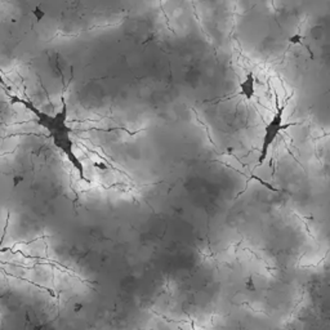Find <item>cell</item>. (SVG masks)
<instances>
[{"label":"cell","mask_w":330,"mask_h":330,"mask_svg":"<svg viewBox=\"0 0 330 330\" xmlns=\"http://www.w3.org/2000/svg\"><path fill=\"white\" fill-rule=\"evenodd\" d=\"M11 99L13 104L22 105L29 112H31L34 115L36 124L48 132L49 138L52 139L55 147L58 151H61L66 156V159L70 161L72 168H75V170L79 174L80 180L84 181V182H89L87 180V177H85L84 165H83L82 160L75 154L74 141L71 138L72 129L67 124L68 109L65 98L62 97V107H61L60 111L53 115L39 109L38 106H35V104L33 101H30L28 98H22V97L18 96H11Z\"/></svg>","instance_id":"obj_1"},{"label":"cell","mask_w":330,"mask_h":330,"mask_svg":"<svg viewBox=\"0 0 330 330\" xmlns=\"http://www.w3.org/2000/svg\"><path fill=\"white\" fill-rule=\"evenodd\" d=\"M284 111L285 106H277V111L273 115V117L270 120V123L266 125L265 128V134H263L262 139V147H261V154H259L258 163L263 164L265 160L268 156V151H270V147L272 146V143L275 142L277 136L280 134V132L285 128H289L290 125H294V124H284Z\"/></svg>","instance_id":"obj_2"},{"label":"cell","mask_w":330,"mask_h":330,"mask_svg":"<svg viewBox=\"0 0 330 330\" xmlns=\"http://www.w3.org/2000/svg\"><path fill=\"white\" fill-rule=\"evenodd\" d=\"M240 90L241 94H243L246 99L253 98L254 94H256V78H254L253 72H249V74L246 75L245 80L241 82Z\"/></svg>","instance_id":"obj_3"},{"label":"cell","mask_w":330,"mask_h":330,"mask_svg":"<svg viewBox=\"0 0 330 330\" xmlns=\"http://www.w3.org/2000/svg\"><path fill=\"white\" fill-rule=\"evenodd\" d=\"M34 14H35V17H36V19H38V21H40L41 18H43L44 16H45V12L44 11H41V8L40 7H36L35 9H34Z\"/></svg>","instance_id":"obj_4"},{"label":"cell","mask_w":330,"mask_h":330,"mask_svg":"<svg viewBox=\"0 0 330 330\" xmlns=\"http://www.w3.org/2000/svg\"><path fill=\"white\" fill-rule=\"evenodd\" d=\"M300 40H302V36L298 35V34H297V35L292 36V38L289 39V43H292V44H299Z\"/></svg>","instance_id":"obj_5"}]
</instances>
